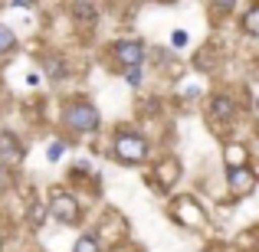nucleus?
<instances>
[{
  "mask_svg": "<svg viewBox=\"0 0 259 252\" xmlns=\"http://www.w3.org/2000/svg\"><path fill=\"white\" fill-rule=\"evenodd\" d=\"M63 151H66V144H63V141H50V144H46V161H59V158H63Z\"/></svg>",
  "mask_w": 259,
  "mask_h": 252,
  "instance_id": "ddd939ff",
  "label": "nucleus"
},
{
  "mask_svg": "<svg viewBox=\"0 0 259 252\" xmlns=\"http://www.w3.org/2000/svg\"><path fill=\"white\" fill-rule=\"evenodd\" d=\"M227 180H230V193H233V196H246L249 190L256 187V174H253V167L227 170Z\"/></svg>",
  "mask_w": 259,
  "mask_h": 252,
  "instance_id": "39448f33",
  "label": "nucleus"
},
{
  "mask_svg": "<svg viewBox=\"0 0 259 252\" xmlns=\"http://www.w3.org/2000/svg\"><path fill=\"white\" fill-rule=\"evenodd\" d=\"M13 46H17V36H13V30L0 23V56H7V53H10Z\"/></svg>",
  "mask_w": 259,
  "mask_h": 252,
  "instance_id": "9b49d317",
  "label": "nucleus"
},
{
  "mask_svg": "<svg viewBox=\"0 0 259 252\" xmlns=\"http://www.w3.org/2000/svg\"><path fill=\"white\" fill-rule=\"evenodd\" d=\"M115 158L125 161V164H141V161L148 158V141L141 138V134L121 128V131L115 134Z\"/></svg>",
  "mask_w": 259,
  "mask_h": 252,
  "instance_id": "f03ea898",
  "label": "nucleus"
},
{
  "mask_svg": "<svg viewBox=\"0 0 259 252\" xmlns=\"http://www.w3.org/2000/svg\"><path fill=\"white\" fill-rule=\"evenodd\" d=\"M99 108L92 105V102H85V98H72V102H66V108H63V125L69 128V131H76V134H92V131H99Z\"/></svg>",
  "mask_w": 259,
  "mask_h": 252,
  "instance_id": "f257e3e1",
  "label": "nucleus"
},
{
  "mask_svg": "<svg viewBox=\"0 0 259 252\" xmlns=\"http://www.w3.org/2000/svg\"><path fill=\"white\" fill-rule=\"evenodd\" d=\"M112 53L121 63V69H141V63H145V46L138 39H118Z\"/></svg>",
  "mask_w": 259,
  "mask_h": 252,
  "instance_id": "20e7f679",
  "label": "nucleus"
},
{
  "mask_svg": "<svg viewBox=\"0 0 259 252\" xmlns=\"http://www.w3.org/2000/svg\"><path fill=\"white\" fill-rule=\"evenodd\" d=\"M223 158H227V167H230V170H236V167H246V161H249V151H246L243 144H227Z\"/></svg>",
  "mask_w": 259,
  "mask_h": 252,
  "instance_id": "0eeeda50",
  "label": "nucleus"
},
{
  "mask_svg": "<svg viewBox=\"0 0 259 252\" xmlns=\"http://www.w3.org/2000/svg\"><path fill=\"white\" fill-rule=\"evenodd\" d=\"M243 30H246L249 36H256V33H259V10H256V7L243 17Z\"/></svg>",
  "mask_w": 259,
  "mask_h": 252,
  "instance_id": "f8f14e48",
  "label": "nucleus"
},
{
  "mask_svg": "<svg viewBox=\"0 0 259 252\" xmlns=\"http://www.w3.org/2000/svg\"><path fill=\"white\" fill-rule=\"evenodd\" d=\"M125 82L128 85H141V69H125Z\"/></svg>",
  "mask_w": 259,
  "mask_h": 252,
  "instance_id": "4468645a",
  "label": "nucleus"
},
{
  "mask_svg": "<svg viewBox=\"0 0 259 252\" xmlns=\"http://www.w3.org/2000/svg\"><path fill=\"white\" fill-rule=\"evenodd\" d=\"M72 252H102L99 236H95V233H82V236L76 239V246H72Z\"/></svg>",
  "mask_w": 259,
  "mask_h": 252,
  "instance_id": "6e6552de",
  "label": "nucleus"
},
{
  "mask_svg": "<svg viewBox=\"0 0 259 252\" xmlns=\"http://www.w3.org/2000/svg\"><path fill=\"white\" fill-rule=\"evenodd\" d=\"M0 246H4V236H0Z\"/></svg>",
  "mask_w": 259,
  "mask_h": 252,
  "instance_id": "dca6fc26",
  "label": "nucleus"
},
{
  "mask_svg": "<svg viewBox=\"0 0 259 252\" xmlns=\"http://www.w3.org/2000/svg\"><path fill=\"white\" fill-rule=\"evenodd\" d=\"M213 115H220V118H230V115H236V105L230 98H223V95H217L213 98Z\"/></svg>",
  "mask_w": 259,
  "mask_h": 252,
  "instance_id": "9d476101",
  "label": "nucleus"
},
{
  "mask_svg": "<svg viewBox=\"0 0 259 252\" xmlns=\"http://www.w3.org/2000/svg\"><path fill=\"white\" fill-rule=\"evenodd\" d=\"M46 213L56 223H63V226H72V223L79 220V203H76V196L66 193V190H53L50 203H46Z\"/></svg>",
  "mask_w": 259,
  "mask_h": 252,
  "instance_id": "7ed1b4c3",
  "label": "nucleus"
},
{
  "mask_svg": "<svg viewBox=\"0 0 259 252\" xmlns=\"http://www.w3.org/2000/svg\"><path fill=\"white\" fill-rule=\"evenodd\" d=\"M171 43L177 46V49H181V46H187V33H184V30H174L171 33Z\"/></svg>",
  "mask_w": 259,
  "mask_h": 252,
  "instance_id": "2eb2a0df",
  "label": "nucleus"
},
{
  "mask_svg": "<svg viewBox=\"0 0 259 252\" xmlns=\"http://www.w3.org/2000/svg\"><path fill=\"white\" fill-rule=\"evenodd\" d=\"M23 161V144L13 131H0V164H17Z\"/></svg>",
  "mask_w": 259,
  "mask_h": 252,
  "instance_id": "423d86ee",
  "label": "nucleus"
},
{
  "mask_svg": "<svg viewBox=\"0 0 259 252\" xmlns=\"http://www.w3.org/2000/svg\"><path fill=\"white\" fill-rule=\"evenodd\" d=\"M43 66H46V72H50V79H66V66H63L59 56H46Z\"/></svg>",
  "mask_w": 259,
  "mask_h": 252,
  "instance_id": "1a4fd4ad",
  "label": "nucleus"
}]
</instances>
